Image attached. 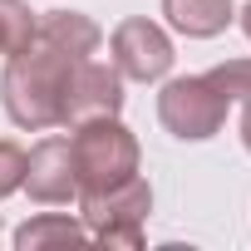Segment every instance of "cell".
I'll return each instance as SVG.
<instances>
[{
  "label": "cell",
  "mask_w": 251,
  "mask_h": 251,
  "mask_svg": "<svg viewBox=\"0 0 251 251\" xmlns=\"http://www.w3.org/2000/svg\"><path fill=\"white\" fill-rule=\"evenodd\" d=\"M69 64H74V54H64L45 40H30L20 54H10L5 74H0V103H5L10 123H20V128H54Z\"/></svg>",
  "instance_id": "6da1fadb"
},
{
  "label": "cell",
  "mask_w": 251,
  "mask_h": 251,
  "mask_svg": "<svg viewBox=\"0 0 251 251\" xmlns=\"http://www.w3.org/2000/svg\"><path fill=\"white\" fill-rule=\"evenodd\" d=\"M79 192H108L138 173V138L118 118H89L69 138Z\"/></svg>",
  "instance_id": "7a4b0ae2"
},
{
  "label": "cell",
  "mask_w": 251,
  "mask_h": 251,
  "mask_svg": "<svg viewBox=\"0 0 251 251\" xmlns=\"http://www.w3.org/2000/svg\"><path fill=\"white\" fill-rule=\"evenodd\" d=\"M79 197H84L79 202V217H84V226H89L94 241L128 246V251L143 246V217L153 212V187L138 173L128 182L108 187V192H79Z\"/></svg>",
  "instance_id": "3957f363"
},
{
  "label": "cell",
  "mask_w": 251,
  "mask_h": 251,
  "mask_svg": "<svg viewBox=\"0 0 251 251\" xmlns=\"http://www.w3.org/2000/svg\"><path fill=\"white\" fill-rule=\"evenodd\" d=\"M226 94L212 89L207 74H192V79H173L163 94H158V118L173 138H187V143H202L212 133H222L226 123Z\"/></svg>",
  "instance_id": "277c9868"
},
{
  "label": "cell",
  "mask_w": 251,
  "mask_h": 251,
  "mask_svg": "<svg viewBox=\"0 0 251 251\" xmlns=\"http://www.w3.org/2000/svg\"><path fill=\"white\" fill-rule=\"evenodd\" d=\"M123 108V74L113 64H94V59H74L64 94H59V123L79 128L89 118H118Z\"/></svg>",
  "instance_id": "5b68a950"
},
{
  "label": "cell",
  "mask_w": 251,
  "mask_h": 251,
  "mask_svg": "<svg viewBox=\"0 0 251 251\" xmlns=\"http://www.w3.org/2000/svg\"><path fill=\"white\" fill-rule=\"evenodd\" d=\"M113 69L123 79H163L173 69V40L153 25V20H123L113 30Z\"/></svg>",
  "instance_id": "8992f818"
},
{
  "label": "cell",
  "mask_w": 251,
  "mask_h": 251,
  "mask_svg": "<svg viewBox=\"0 0 251 251\" xmlns=\"http://www.w3.org/2000/svg\"><path fill=\"white\" fill-rule=\"evenodd\" d=\"M25 192L35 202H69L79 192L69 138H45L40 148H30V158H25Z\"/></svg>",
  "instance_id": "52a82bcc"
},
{
  "label": "cell",
  "mask_w": 251,
  "mask_h": 251,
  "mask_svg": "<svg viewBox=\"0 0 251 251\" xmlns=\"http://www.w3.org/2000/svg\"><path fill=\"white\" fill-rule=\"evenodd\" d=\"M35 40H45V45L74 54V59H89L103 35H99V25H94L89 15H79V10H50V15L35 20Z\"/></svg>",
  "instance_id": "ba28073f"
},
{
  "label": "cell",
  "mask_w": 251,
  "mask_h": 251,
  "mask_svg": "<svg viewBox=\"0 0 251 251\" xmlns=\"http://www.w3.org/2000/svg\"><path fill=\"white\" fill-rule=\"evenodd\" d=\"M163 15L173 20V30L192 40H212L231 25V0H163Z\"/></svg>",
  "instance_id": "9c48e42d"
},
{
  "label": "cell",
  "mask_w": 251,
  "mask_h": 251,
  "mask_svg": "<svg viewBox=\"0 0 251 251\" xmlns=\"http://www.w3.org/2000/svg\"><path fill=\"white\" fill-rule=\"evenodd\" d=\"M89 241V226L74 222V217H59V212H45L35 222H25L15 231V246L20 251H45V246H84Z\"/></svg>",
  "instance_id": "30bf717a"
},
{
  "label": "cell",
  "mask_w": 251,
  "mask_h": 251,
  "mask_svg": "<svg viewBox=\"0 0 251 251\" xmlns=\"http://www.w3.org/2000/svg\"><path fill=\"white\" fill-rule=\"evenodd\" d=\"M35 40V15L25 0H0V54H20Z\"/></svg>",
  "instance_id": "8fae6325"
},
{
  "label": "cell",
  "mask_w": 251,
  "mask_h": 251,
  "mask_svg": "<svg viewBox=\"0 0 251 251\" xmlns=\"http://www.w3.org/2000/svg\"><path fill=\"white\" fill-rule=\"evenodd\" d=\"M212 89L226 94V99H251V59H226L217 69H207Z\"/></svg>",
  "instance_id": "7c38bea8"
},
{
  "label": "cell",
  "mask_w": 251,
  "mask_h": 251,
  "mask_svg": "<svg viewBox=\"0 0 251 251\" xmlns=\"http://www.w3.org/2000/svg\"><path fill=\"white\" fill-rule=\"evenodd\" d=\"M25 148L20 143H10V138H0V197H10V192H20L25 187Z\"/></svg>",
  "instance_id": "4fadbf2b"
},
{
  "label": "cell",
  "mask_w": 251,
  "mask_h": 251,
  "mask_svg": "<svg viewBox=\"0 0 251 251\" xmlns=\"http://www.w3.org/2000/svg\"><path fill=\"white\" fill-rule=\"evenodd\" d=\"M241 143H246V153H251V99H246V113H241Z\"/></svg>",
  "instance_id": "5bb4252c"
},
{
  "label": "cell",
  "mask_w": 251,
  "mask_h": 251,
  "mask_svg": "<svg viewBox=\"0 0 251 251\" xmlns=\"http://www.w3.org/2000/svg\"><path fill=\"white\" fill-rule=\"evenodd\" d=\"M241 30H246V40H251V5L241 10Z\"/></svg>",
  "instance_id": "9a60e30c"
}]
</instances>
